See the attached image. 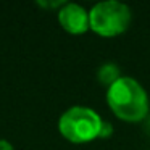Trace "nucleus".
Wrapping results in <instances>:
<instances>
[{
	"mask_svg": "<svg viewBox=\"0 0 150 150\" xmlns=\"http://www.w3.org/2000/svg\"><path fill=\"white\" fill-rule=\"evenodd\" d=\"M102 124L103 121L94 110L86 107H73L60 116L58 129L69 142L82 144L100 137Z\"/></svg>",
	"mask_w": 150,
	"mask_h": 150,
	"instance_id": "2",
	"label": "nucleus"
},
{
	"mask_svg": "<svg viewBox=\"0 0 150 150\" xmlns=\"http://www.w3.org/2000/svg\"><path fill=\"white\" fill-rule=\"evenodd\" d=\"M58 21L63 29L71 34H82L91 28L89 13L76 4H66L58 13Z\"/></svg>",
	"mask_w": 150,
	"mask_h": 150,
	"instance_id": "4",
	"label": "nucleus"
},
{
	"mask_svg": "<svg viewBox=\"0 0 150 150\" xmlns=\"http://www.w3.org/2000/svg\"><path fill=\"white\" fill-rule=\"evenodd\" d=\"M91 29L103 37H113L124 33L131 23V11L121 2L108 0L94 5L89 11Z\"/></svg>",
	"mask_w": 150,
	"mask_h": 150,
	"instance_id": "3",
	"label": "nucleus"
},
{
	"mask_svg": "<svg viewBox=\"0 0 150 150\" xmlns=\"http://www.w3.org/2000/svg\"><path fill=\"white\" fill-rule=\"evenodd\" d=\"M107 102L115 115L124 121H140L149 113V97L132 78H120L108 87Z\"/></svg>",
	"mask_w": 150,
	"mask_h": 150,
	"instance_id": "1",
	"label": "nucleus"
},
{
	"mask_svg": "<svg viewBox=\"0 0 150 150\" xmlns=\"http://www.w3.org/2000/svg\"><path fill=\"white\" fill-rule=\"evenodd\" d=\"M111 124H108V123H103L102 124V131H100V137H107V136H110L111 134Z\"/></svg>",
	"mask_w": 150,
	"mask_h": 150,
	"instance_id": "6",
	"label": "nucleus"
},
{
	"mask_svg": "<svg viewBox=\"0 0 150 150\" xmlns=\"http://www.w3.org/2000/svg\"><path fill=\"white\" fill-rule=\"evenodd\" d=\"M98 79L103 84H108V87H110L113 82H116L120 79V71L115 65H103L98 69Z\"/></svg>",
	"mask_w": 150,
	"mask_h": 150,
	"instance_id": "5",
	"label": "nucleus"
},
{
	"mask_svg": "<svg viewBox=\"0 0 150 150\" xmlns=\"http://www.w3.org/2000/svg\"><path fill=\"white\" fill-rule=\"evenodd\" d=\"M0 150H15L13 147H11L10 142H7V140L0 139Z\"/></svg>",
	"mask_w": 150,
	"mask_h": 150,
	"instance_id": "7",
	"label": "nucleus"
}]
</instances>
